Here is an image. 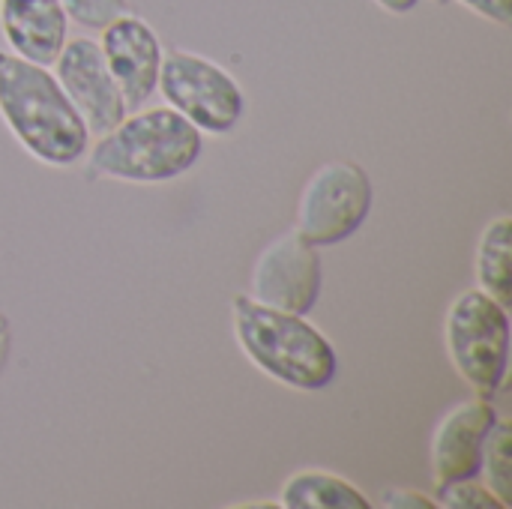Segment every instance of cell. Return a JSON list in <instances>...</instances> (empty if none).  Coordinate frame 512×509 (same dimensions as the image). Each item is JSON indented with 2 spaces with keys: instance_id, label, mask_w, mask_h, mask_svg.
I'll return each mask as SVG.
<instances>
[{
  "instance_id": "6da1fadb",
  "label": "cell",
  "mask_w": 512,
  "mask_h": 509,
  "mask_svg": "<svg viewBox=\"0 0 512 509\" xmlns=\"http://www.w3.org/2000/svg\"><path fill=\"white\" fill-rule=\"evenodd\" d=\"M0 120L27 156L48 168H72L90 147L81 114L48 66L0 48Z\"/></svg>"
},
{
  "instance_id": "7a4b0ae2",
  "label": "cell",
  "mask_w": 512,
  "mask_h": 509,
  "mask_svg": "<svg viewBox=\"0 0 512 509\" xmlns=\"http://www.w3.org/2000/svg\"><path fill=\"white\" fill-rule=\"evenodd\" d=\"M84 156L96 177L159 186L198 165L204 156V135L168 105H141L114 129L99 135Z\"/></svg>"
},
{
  "instance_id": "3957f363",
  "label": "cell",
  "mask_w": 512,
  "mask_h": 509,
  "mask_svg": "<svg viewBox=\"0 0 512 509\" xmlns=\"http://www.w3.org/2000/svg\"><path fill=\"white\" fill-rule=\"evenodd\" d=\"M231 324L243 357L270 381L300 393H318L333 384L339 354L306 315L279 312L255 303L249 294H237Z\"/></svg>"
},
{
  "instance_id": "277c9868",
  "label": "cell",
  "mask_w": 512,
  "mask_h": 509,
  "mask_svg": "<svg viewBox=\"0 0 512 509\" xmlns=\"http://www.w3.org/2000/svg\"><path fill=\"white\" fill-rule=\"evenodd\" d=\"M444 348L456 375L495 399L510 375V309L480 288L462 291L444 318Z\"/></svg>"
},
{
  "instance_id": "5b68a950",
  "label": "cell",
  "mask_w": 512,
  "mask_h": 509,
  "mask_svg": "<svg viewBox=\"0 0 512 509\" xmlns=\"http://www.w3.org/2000/svg\"><path fill=\"white\" fill-rule=\"evenodd\" d=\"M156 93H162L165 105L183 114L201 135L213 138L234 132L246 114L240 81L216 60L186 48L162 54Z\"/></svg>"
},
{
  "instance_id": "8992f818",
  "label": "cell",
  "mask_w": 512,
  "mask_h": 509,
  "mask_svg": "<svg viewBox=\"0 0 512 509\" xmlns=\"http://www.w3.org/2000/svg\"><path fill=\"white\" fill-rule=\"evenodd\" d=\"M375 186L354 159H330L318 165L300 189L294 231L315 249L354 237L369 219Z\"/></svg>"
},
{
  "instance_id": "52a82bcc",
  "label": "cell",
  "mask_w": 512,
  "mask_h": 509,
  "mask_svg": "<svg viewBox=\"0 0 512 509\" xmlns=\"http://www.w3.org/2000/svg\"><path fill=\"white\" fill-rule=\"evenodd\" d=\"M324 288V267L318 249L297 231H285L270 240L249 273V297L261 306L309 315Z\"/></svg>"
},
{
  "instance_id": "ba28073f",
  "label": "cell",
  "mask_w": 512,
  "mask_h": 509,
  "mask_svg": "<svg viewBox=\"0 0 512 509\" xmlns=\"http://www.w3.org/2000/svg\"><path fill=\"white\" fill-rule=\"evenodd\" d=\"M51 66L66 99L81 114L90 138L105 135L129 114L126 99L102 57L99 39H90V36L66 39V45L60 48Z\"/></svg>"
},
{
  "instance_id": "9c48e42d",
  "label": "cell",
  "mask_w": 512,
  "mask_h": 509,
  "mask_svg": "<svg viewBox=\"0 0 512 509\" xmlns=\"http://www.w3.org/2000/svg\"><path fill=\"white\" fill-rule=\"evenodd\" d=\"M99 48L126 99V108L135 111L147 105L156 93L165 54L159 33L141 15L123 12L99 30Z\"/></svg>"
},
{
  "instance_id": "30bf717a",
  "label": "cell",
  "mask_w": 512,
  "mask_h": 509,
  "mask_svg": "<svg viewBox=\"0 0 512 509\" xmlns=\"http://www.w3.org/2000/svg\"><path fill=\"white\" fill-rule=\"evenodd\" d=\"M498 411L492 399L477 396L453 405L432 432V480L435 486L480 477L483 450Z\"/></svg>"
},
{
  "instance_id": "8fae6325",
  "label": "cell",
  "mask_w": 512,
  "mask_h": 509,
  "mask_svg": "<svg viewBox=\"0 0 512 509\" xmlns=\"http://www.w3.org/2000/svg\"><path fill=\"white\" fill-rule=\"evenodd\" d=\"M0 36L21 60L51 66L69 39L60 0H0Z\"/></svg>"
},
{
  "instance_id": "7c38bea8",
  "label": "cell",
  "mask_w": 512,
  "mask_h": 509,
  "mask_svg": "<svg viewBox=\"0 0 512 509\" xmlns=\"http://www.w3.org/2000/svg\"><path fill=\"white\" fill-rule=\"evenodd\" d=\"M279 507L285 509H369V495L345 477L327 471H300L285 480L279 492Z\"/></svg>"
},
{
  "instance_id": "4fadbf2b",
  "label": "cell",
  "mask_w": 512,
  "mask_h": 509,
  "mask_svg": "<svg viewBox=\"0 0 512 509\" xmlns=\"http://www.w3.org/2000/svg\"><path fill=\"white\" fill-rule=\"evenodd\" d=\"M477 288L510 309L512 303V219L507 213L495 216L477 243Z\"/></svg>"
},
{
  "instance_id": "5bb4252c",
  "label": "cell",
  "mask_w": 512,
  "mask_h": 509,
  "mask_svg": "<svg viewBox=\"0 0 512 509\" xmlns=\"http://www.w3.org/2000/svg\"><path fill=\"white\" fill-rule=\"evenodd\" d=\"M512 423L501 420L492 426L489 438H486V450H483V465H480V480L492 489V495L504 504L512 507Z\"/></svg>"
},
{
  "instance_id": "9a60e30c",
  "label": "cell",
  "mask_w": 512,
  "mask_h": 509,
  "mask_svg": "<svg viewBox=\"0 0 512 509\" xmlns=\"http://www.w3.org/2000/svg\"><path fill=\"white\" fill-rule=\"evenodd\" d=\"M438 489V507L450 509H507L495 495L492 489L480 480V477H471V480H456V483H444V486H435Z\"/></svg>"
},
{
  "instance_id": "2e32d148",
  "label": "cell",
  "mask_w": 512,
  "mask_h": 509,
  "mask_svg": "<svg viewBox=\"0 0 512 509\" xmlns=\"http://www.w3.org/2000/svg\"><path fill=\"white\" fill-rule=\"evenodd\" d=\"M69 24H78L81 30H102L105 24H111L117 15L129 12L126 0H60Z\"/></svg>"
},
{
  "instance_id": "e0dca14e",
  "label": "cell",
  "mask_w": 512,
  "mask_h": 509,
  "mask_svg": "<svg viewBox=\"0 0 512 509\" xmlns=\"http://www.w3.org/2000/svg\"><path fill=\"white\" fill-rule=\"evenodd\" d=\"M378 507L384 509H438V501L417 489H387L381 492Z\"/></svg>"
},
{
  "instance_id": "ac0fdd59",
  "label": "cell",
  "mask_w": 512,
  "mask_h": 509,
  "mask_svg": "<svg viewBox=\"0 0 512 509\" xmlns=\"http://www.w3.org/2000/svg\"><path fill=\"white\" fill-rule=\"evenodd\" d=\"M456 3H462L474 15H480L492 24H501V27H507L512 18V0H456Z\"/></svg>"
},
{
  "instance_id": "d6986e66",
  "label": "cell",
  "mask_w": 512,
  "mask_h": 509,
  "mask_svg": "<svg viewBox=\"0 0 512 509\" xmlns=\"http://www.w3.org/2000/svg\"><path fill=\"white\" fill-rule=\"evenodd\" d=\"M9 357H12V327H9V318L0 312V375L9 366Z\"/></svg>"
},
{
  "instance_id": "ffe728a7",
  "label": "cell",
  "mask_w": 512,
  "mask_h": 509,
  "mask_svg": "<svg viewBox=\"0 0 512 509\" xmlns=\"http://www.w3.org/2000/svg\"><path fill=\"white\" fill-rule=\"evenodd\" d=\"M372 3H378L384 12H390V15H408V12H414L423 0H372Z\"/></svg>"
}]
</instances>
